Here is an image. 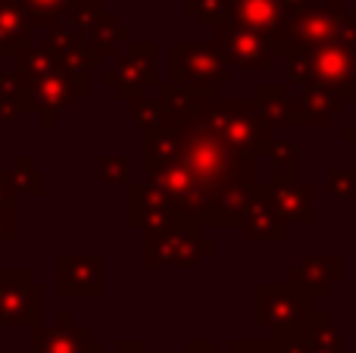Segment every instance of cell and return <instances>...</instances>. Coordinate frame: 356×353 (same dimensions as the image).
<instances>
[{"label":"cell","mask_w":356,"mask_h":353,"mask_svg":"<svg viewBox=\"0 0 356 353\" xmlns=\"http://www.w3.org/2000/svg\"><path fill=\"white\" fill-rule=\"evenodd\" d=\"M178 141V163L194 175L197 185L216 188L222 181H259L257 156L234 154L222 141H216L213 135L197 125V119H169L166 125Z\"/></svg>","instance_id":"6da1fadb"},{"label":"cell","mask_w":356,"mask_h":353,"mask_svg":"<svg viewBox=\"0 0 356 353\" xmlns=\"http://www.w3.org/2000/svg\"><path fill=\"white\" fill-rule=\"evenodd\" d=\"M197 125L234 154L263 156L272 141V125L263 119L257 97H207L197 110Z\"/></svg>","instance_id":"7a4b0ae2"},{"label":"cell","mask_w":356,"mask_h":353,"mask_svg":"<svg viewBox=\"0 0 356 353\" xmlns=\"http://www.w3.org/2000/svg\"><path fill=\"white\" fill-rule=\"evenodd\" d=\"M316 316V297L307 291L294 269L284 272V281H259L257 285V322L269 329V338L307 331Z\"/></svg>","instance_id":"3957f363"},{"label":"cell","mask_w":356,"mask_h":353,"mask_svg":"<svg viewBox=\"0 0 356 353\" xmlns=\"http://www.w3.org/2000/svg\"><path fill=\"white\" fill-rule=\"evenodd\" d=\"M16 88H19V106H22V113H35L47 125H56V119L69 106L88 97L85 75H72L60 66L44 75H35V79H16Z\"/></svg>","instance_id":"277c9868"},{"label":"cell","mask_w":356,"mask_h":353,"mask_svg":"<svg viewBox=\"0 0 356 353\" xmlns=\"http://www.w3.org/2000/svg\"><path fill=\"white\" fill-rule=\"evenodd\" d=\"M213 254H216V244L209 241V238H203V225L188 222V219H175L160 235L144 238L141 266L147 269V272H154V269H160V266L191 269Z\"/></svg>","instance_id":"5b68a950"},{"label":"cell","mask_w":356,"mask_h":353,"mask_svg":"<svg viewBox=\"0 0 356 353\" xmlns=\"http://www.w3.org/2000/svg\"><path fill=\"white\" fill-rule=\"evenodd\" d=\"M169 81L225 88L232 81V66L213 41H172L169 44Z\"/></svg>","instance_id":"8992f818"},{"label":"cell","mask_w":356,"mask_h":353,"mask_svg":"<svg viewBox=\"0 0 356 353\" xmlns=\"http://www.w3.org/2000/svg\"><path fill=\"white\" fill-rule=\"evenodd\" d=\"M44 294L29 269H0V325H44Z\"/></svg>","instance_id":"52a82bcc"},{"label":"cell","mask_w":356,"mask_h":353,"mask_svg":"<svg viewBox=\"0 0 356 353\" xmlns=\"http://www.w3.org/2000/svg\"><path fill=\"white\" fill-rule=\"evenodd\" d=\"M213 44L219 47V54L225 56L228 66L247 69V72H266L275 60V50H272V41L263 35V31L244 28L238 22H222L219 28H213Z\"/></svg>","instance_id":"ba28073f"},{"label":"cell","mask_w":356,"mask_h":353,"mask_svg":"<svg viewBox=\"0 0 356 353\" xmlns=\"http://www.w3.org/2000/svg\"><path fill=\"white\" fill-rule=\"evenodd\" d=\"M341 13H344V3L338 0H313L307 10L294 13L288 22V35L278 44H272L275 56H284L294 47H319V44L332 41Z\"/></svg>","instance_id":"9c48e42d"},{"label":"cell","mask_w":356,"mask_h":353,"mask_svg":"<svg viewBox=\"0 0 356 353\" xmlns=\"http://www.w3.org/2000/svg\"><path fill=\"white\" fill-rule=\"evenodd\" d=\"M309 56V85H325L350 104L356 88V47L325 41L319 47H303Z\"/></svg>","instance_id":"30bf717a"},{"label":"cell","mask_w":356,"mask_h":353,"mask_svg":"<svg viewBox=\"0 0 356 353\" xmlns=\"http://www.w3.org/2000/svg\"><path fill=\"white\" fill-rule=\"evenodd\" d=\"M29 353H104V344L88 338L69 310H60L54 325L29 329Z\"/></svg>","instance_id":"8fae6325"},{"label":"cell","mask_w":356,"mask_h":353,"mask_svg":"<svg viewBox=\"0 0 356 353\" xmlns=\"http://www.w3.org/2000/svg\"><path fill=\"white\" fill-rule=\"evenodd\" d=\"M259 191L272 204V210L284 219V225H316V188L303 179H266L259 181Z\"/></svg>","instance_id":"7c38bea8"},{"label":"cell","mask_w":356,"mask_h":353,"mask_svg":"<svg viewBox=\"0 0 356 353\" xmlns=\"http://www.w3.org/2000/svg\"><path fill=\"white\" fill-rule=\"evenodd\" d=\"M60 297L97 300L104 294V260L97 254H63L56 260Z\"/></svg>","instance_id":"4fadbf2b"},{"label":"cell","mask_w":356,"mask_h":353,"mask_svg":"<svg viewBox=\"0 0 356 353\" xmlns=\"http://www.w3.org/2000/svg\"><path fill=\"white\" fill-rule=\"evenodd\" d=\"M97 72H100V81L106 88H113V94L119 100H125V104L147 94L160 81L156 60H141V56H131V54H116L113 66H100Z\"/></svg>","instance_id":"5bb4252c"},{"label":"cell","mask_w":356,"mask_h":353,"mask_svg":"<svg viewBox=\"0 0 356 353\" xmlns=\"http://www.w3.org/2000/svg\"><path fill=\"white\" fill-rule=\"evenodd\" d=\"M347 100L325 85H303L297 97H288V125L294 129H325L334 116H341Z\"/></svg>","instance_id":"9a60e30c"},{"label":"cell","mask_w":356,"mask_h":353,"mask_svg":"<svg viewBox=\"0 0 356 353\" xmlns=\"http://www.w3.org/2000/svg\"><path fill=\"white\" fill-rule=\"evenodd\" d=\"M175 210L163 191H156L147 181H129V222L141 231V238L160 235L163 229L175 222Z\"/></svg>","instance_id":"2e32d148"},{"label":"cell","mask_w":356,"mask_h":353,"mask_svg":"<svg viewBox=\"0 0 356 353\" xmlns=\"http://www.w3.org/2000/svg\"><path fill=\"white\" fill-rule=\"evenodd\" d=\"M41 47L54 56L56 66L72 75H85L88 79V72H97L104 66V56L97 54V47L91 41H85V38H79L72 28H63V25L47 28Z\"/></svg>","instance_id":"e0dca14e"},{"label":"cell","mask_w":356,"mask_h":353,"mask_svg":"<svg viewBox=\"0 0 356 353\" xmlns=\"http://www.w3.org/2000/svg\"><path fill=\"white\" fill-rule=\"evenodd\" d=\"M232 22L263 31L272 44H278L288 35L291 13L284 10L282 0H232Z\"/></svg>","instance_id":"ac0fdd59"},{"label":"cell","mask_w":356,"mask_h":353,"mask_svg":"<svg viewBox=\"0 0 356 353\" xmlns=\"http://www.w3.org/2000/svg\"><path fill=\"white\" fill-rule=\"evenodd\" d=\"M238 229H241V238H244L247 244H257V241L282 244L284 238H288V225H284V219L272 210V204L266 200V194L259 191V185H257V191H253L250 204H247L244 216H241Z\"/></svg>","instance_id":"d6986e66"},{"label":"cell","mask_w":356,"mask_h":353,"mask_svg":"<svg viewBox=\"0 0 356 353\" xmlns=\"http://www.w3.org/2000/svg\"><path fill=\"white\" fill-rule=\"evenodd\" d=\"M300 281L316 300H325L334 285L344 281V256L341 254H309L294 266Z\"/></svg>","instance_id":"ffe728a7"},{"label":"cell","mask_w":356,"mask_h":353,"mask_svg":"<svg viewBox=\"0 0 356 353\" xmlns=\"http://www.w3.org/2000/svg\"><path fill=\"white\" fill-rule=\"evenodd\" d=\"M257 185L259 181H244V179L216 185L213 188V210H209V225H225V229L238 225L241 216H244V210H247V204H250L253 191H257Z\"/></svg>","instance_id":"44dd1931"},{"label":"cell","mask_w":356,"mask_h":353,"mask_svg":"<svg viewBox=\"0 0 356 353\" xmlns=\"http://www.w3.org/2000/svg\"><path fill=\"white\" fill-rule=\"evenodd\" d=\"M31 22L29 13L22 10L19 0H0V50L3 56L16 60L22 50L31 47Z\"/></svg>","instance_id":"7402d4cb"},{"label":"cell","mask_w":356,"mask_h":353,"mask_svg":"<svg viewBox=\"0 0 356 353\" xmlns=\"http://www.w3.org/2000/svg\"><path fill=\"white\" fill-rule=\"evenodd\" d=\"M169 163H178V141L169 129H156V131H144L141 135V166L144 175L163 169Z\"/></svg>","instance_id":"603a6c76"},{"label":"cell","mask_w":356,"mask_h":353,"mask_svg":"<svg viewBox=\"0 0 356 353\" xmlns=\"http://www.w3.org/2000/svg\"><path fill=\"white\" fill-rule=\"evenodd\" d=\"M307 338L313 353H344V329L325 310H316L313 322L307 329Z\"/></svg>","instance_id":"cb8c5ba5"},{"label":"cell","mask_w":356,"mask_h":353,"mask_svg":"<svg viewBox=\"0 0 356 353\" xmlns=\"http://www.w3.org/2000/svg\"><path fill=\"white\" fill-rule=\"evenodd\" d=\"M263 156L269 160V179H300V154L291 138H282V141L272 138Z\"/></svg>","instance_id":"d4e9b609"},{"label":"cell","mask_w":356,"mask_h":353,"mask_svg":"<svg viewBox=\"0 0 356 353\" xmlns=\"http://www.w3.org/2000/svg\"><path fill=\"white\" fill-rule=\"evenodd\" d=\"M257 106L272 129L288 125V88H284V81H263L257 88Z\"/></svg>","instance_id":"484cf974"},{"label":"cell","mask_w":356,"mask_h":353,"mask_svg":"<svg viewBox=\"0 0 356 353\" xmlns=\"http://www.w3.org/2000/svg\"><path fill=\"white\" fill-rule=\"evenodd\" d=\"M10 181H13V191L22 194V197H38L41 200L47 194V175L44 169H38L29 156H16L10 169Z\"/></svg>","instance_id":"4316f807"},{"label":"cell","mask_w":356,"mask_h":353,"mask_svg":"<svg viewBox=\"0 0 356 353\" xmlns=\"http://www.w3.org/2000/svg\"><path fill=\"white\" fill-rule=\"evenodd\" d=\"M131 41V31L129 28H122V25L116 22V16L113 13H106L104 10V16H100V22H97V28L91 31V44L97 47V54L104 56H116L119 54V44H129Z\"/></svg>","instance_id":"83f0119b"},{"label":"cell","mask_w":356,"mask_h":353,"mask_svg":"<svg viewBox=\"0 0 356 353\" xmlns=\"http://www.w3.org/2000/svg\"><path fill=\"white\" fill-rule=\"evenodd\" d=\"M129 116H131V122H135V129H141V135L144 131H156V129H166L169 125L166 106H163L156 97H144V94L135 100H129Z\"/></svg>","instance_id":"f1b7e54d"},{"label":"cell","mask_w":356,"mask_h":353,"mask_svg":"<svg viewBox=\"0 0 356 353\" xmlns=\"http://www.w3.org/2000/svg\"><path fill=\"white\" fill-rule=\"evenodd\" d=\"M144 181H147V185H154L156 191H163L166 197H178V194H184L191 185H194V175H191L181 163H169V166L147 172V179H144Z\"/></svg>","instance_id":"f546056e"},{"label":"cell","mask_w":356,"mask_h":353,"mask_svg":"<svg viewBox=\"0 0 356 353\" xmlns=\"http://www.w3.org/2000/svg\"><path fill=\"white\" fill-rule=\"evenodd\" d=\"M19 3L29 13L31 28H54V25H60V19L66 16L75 0H19Z\"/></svg>","instance_id":"4dcf8cb0"},{"label":"cell","mask_w":356,"mask_h":353,"mask_svg":"<svg viewBox=\"0 0 356 353\" xmlns=\"http://www.w3.org/2000/svg\"><path fill=\"white\" fill-rule=\"evenodd\" d=\"M66 16H69V28L79 38L91 41V31L97 28L100 16H104V6H100V0H75Z\"/></svg>","instance_id":"1f68e13d"},{"label":"cell","mask_w":356,"mask_h":353,"mask_svg":"<svg viewBox=\"0 0 356 353\" xmlns=\"http://www.w3.org/2000/svg\"><path fill=\"white\" fill-rule=\"evenodd\" d=\"M0 241H16V191L10 169H0Z\"/></svg>","instance_id":"d6a6232c"},{"label":"cell","mask_w":356,"mask_h":353,"mask_svg":"<svg viewBox=\"0 0 356 353\" xmlns=\"http://www.w3.org/2000/svg\"><path fill=\"white\" fill-rule=\"evenodd\" d=\"M184 10L203 22V28H219L232 19V0H181Z\"/></svg>","instance_id":"836d02e7"},{"label":"cell","mask_w":356,"mask_h":353,"mask_svg":"<svg viewBox=\"0 0 356 353\" xmlns=\"http://www.w3.org/2000/svg\"><path fill=\"white\" fill-rule=\"evenodd\" d=\"M22 116V106H19V88L13 72L0 75V125H10Z\"/></svg>","instance_id":"e575fe53"},{"label":"cell","mask_w":356,"mask_h":353,"mask_svg":"<svg viewBox=\"0 0 356 353\" xmlns=\"http://www.w3.org/2000/svg\"><path fill=\"white\" fill-rule=\"evenodd\" d=\"M100 175L110 185H129L131 181V156L125 154H104L100 156Z\"/></svg>","instance_id":"d590c367"},{"label":"cell","mask_w":356,"mask_h":353,"mask_svg":"<svg viewBox=\"0 0 356 353\" xmlns=\"http://www.w3.org/2000/svg\"><path fill=\"white\" fill-rule=\"evenodd\" d=\"M328 197L356 200V169H332L328 172Z\"/></svg>","instance_id":"8d00e7d4"},{"label":"cell","mask_w":356,"mask_h":353,"mask_svg":"<svg viewBox=\"0 0 356 353\" xmlns=\"http://www.w3.org/2000/svg\"><path fill=\"white\" fill-rule=\"evenodd\" d=\"M272 344H275V353H313L307 331H297V335H284V338H278V341H272Z\"/></svg>","instance_id":"74e56055"},{"label":"cell","mask_w":356,"mask_h":353,"mask_svg":"<svg viewBox=\"0 0 356 353\" xmlns=\"http://www.w3.org/2000/svg\"><path fill=\"white\" fill-rule=\"evenodd\" d=\"M228 353H275V344L269 341H253V338H234L228 341Z\"/></svg>","instance_id":"f35d334b"},{"label":"cell","mask_w":356,"mask_h":353,"mask_svg":"<svg viewBox=\"0 0 356 353\" xmlns=\"http://www.w3.org/2000/svg\"><path fill=\"white\" fill-rule=\"evenodd\" d=\"M125 54L141 56V60H156L160 44H156V41H129V44H125Z\"/></svg>","instance_id":"ab89813d"},{"label":"cell","mask_w":356,"mask_h":353,"mask_svg":"<svg viewBox=\"0 0 356 353\" xmlns=\"http://www.w3.org/2000/svg\"><path fill=\"white\" fill-rule=\"evenodd\" d=\"M110 353H147V350H144V341H138V338H119Z\"/></svg>","instance_id":"60d3db41"},{"label":"cell","mask_w":356,"mask_h":353,"mask_svg":"<svg viewBox=\"0 0 356 353\" xmlns=\"http://www.w3.org/2000/svg\"><path fill=\"white\" fill-rule=\"evenodd\" d=\"M178 353H216V341H209V338H194V341H188Z\"/></svg>","instance_id":"b9f144b4"},{"label":"cell","mask_w":356,"mask_h":353,"mask_svg":"<svg viewBox=\"0 0 356 353\" xmlns=\"http://www.w3.org/2000/svg\"><path fill=\"white\" fill-rule=\"evenodd\" d=\"M284 3V10L291 13V16H294V13H300V10H307L309 3H313V0H282Z\"/></svg>","instance_id":"7bdbcfd3"},{"label":"cell","mask_w":356,"mask_h":353,"mask_svg":"<svg viewBox=\"0 0 356 353\" xmlns=\"http://www.w3.org/2000/svg\"><path fill=\"white\" fill-rule=\"evenodd\" d=\"M341 141H344V144H353V141H356V122L347 125V129L341 131Z\"/></svg>","instance_id":"ee69618b"},{"label":"cell","mask_w":356,"mask_h":353,"mask_svg":"<svg viewBox=\"0 0 356 353\" xmlns=\"http://www.w3.org/2000/svg\"><path fill=\"white\" fill-rule=\"evenodd\" d=\"M350 104H353V106H356V88H353V97H350Z\"/></svg>","instance_id":"f6af8a7d"},{"label":"cell","mask_w":356,"mask_h":353,"mask_svg":"<svg viewBox=\"0 0 356 353\" xmlns=\"http://www.w3.org/2000/svg\"><path fill=\"white\" fill-rule=\"evenodd\" d=\"M3 72H6V69H3V63H0V75H3Z\"/></svg>","instance_id":"bcb514c9"},{"label":"cell","mask_w":356,"mask_h":353,"mask_svg":"<svg viewBox=\"0 0 356 353\" xmlns=\"http://www.w3.org/2000/svg\"><path fill=\"white\" fill-rule=\"evenodd\" d=\"M0 60H3V50H0Z\"/></svg>","instance_id":"7dc6e473"},{"label":"cell","mask_w":356,"mask_h":353,"mask_svg":"<svg viewBox=\"0 0 356 353\" xmlns=\"http://www.w3.org/2000/svg\"><path fill=\"white\" fill-rule=\"evenodd\" d=\"M338 3H347V0H338Z\"/></svg>","instance_id":"c3c4849f"},{"label":"cell","mask_w":356,"mask_h":353,"mask_svg":"<svg viewBox=\"0 0 356 353\" xmlns=\"http://www.w3.org/2000/svg\"><path fill=\"white\" fill-rule=\"evenodd\" d=\"M0 269H3V263H0Z\"/></svg>","instance_id":"681fc988"}]
</instances>
